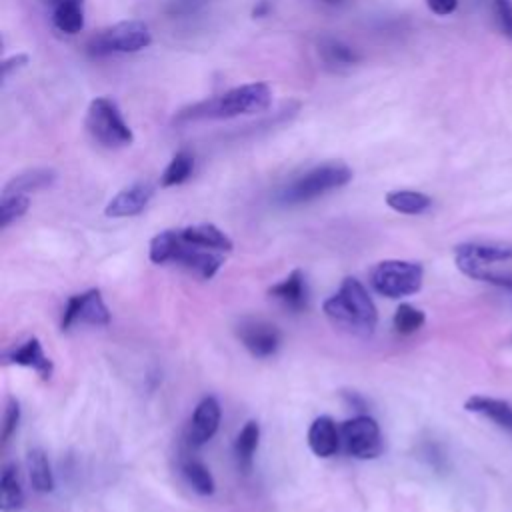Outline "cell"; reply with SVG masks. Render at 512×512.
<instances>
[{
  "instance_id": "6da1fadb",
  "label": "cell",
  "mask_w": 512,
  "mask_h": 512,
  "mask_svg": "<svg viewBox=\"0 0 512 512\" xmlns=\"http://www.w3.org/2000/svg\"><path fill=\"white\" fill-rule=\"evenodd\" d=\"M322 312L340 330L352 336H370L378 324V310L364 284L348 276L340 288L322 302Z\"/></svg>"
},
{
  "instance_id": "7a4b0ae2",
  "label": "cell",
  "mask_w": 512,
  "mask_h": 512,
  "mask_svg": "<svg viewBox=\"0 0 512 512\" xmlns=\"http://www.w3.org/2000/svg\"><path fill=\"white\" fill-rule=\"evenodd\" d=\"M272 102V92L264 82L242 84L226 90L224 94L196 102L176 114V122L190 120H226L246 114L264 112Z\"/></svg>"
},
{
  "instance_id": "3957f363",
  "label": "cell",
  "mask_w": 512,
  "mask_h": 512,
  "mask_svg": "<svg viewBox=\"0 0 512 512\" xmlns=\"http://www.w3.org/2000/svg\"><path fill=\"white\" fill-rule=\"evenodd\" d=\"M454 264L472 280L512 288V244L462 242L454 248Z\"/></svg>"
},
{
  "instance_id": "277c9868",
  "label": "cell",
  "mask_w": 512,
  "mask_h": 512,
  "mask_svg": "<svg viewBox=\"0 0 512 512\" xmlns=\"http://www.w3.org/2000/svg\"><path fill=\"white\" fill-rule=\"evenodd\" d=\"M350 180H352V170L346 164L326 162V164L314 166L312 170L304 172L302 176H298L290 184H286L280 190L278 200L288 206L310 202L326 192L346 186Z\"/></svg>"
},
{
  "instance_id": "5b68a950",
  "label": "cell",
  "mask_w": 512,
  "mask_h": 512,
  "mask_svg": "<svg viewBox=\"0 0 512 512\" xmlns=\"http://www.w3.org/2000/svg\"><path fill=\"white\" fill-rule=\"evenodd\" d=\"M86 130L104 148H122L134 142V134L118 104L108 96H98L86 110Z\"/></svg>"
},
{
  "instance_id": "8992f818",
  "label": "cell",
  "mask_w": 512,
  "mask_h": 512,
  "mask_svg": "<svg viewBox=\"0 0 512 512\" xmlns=\"http://www.w3.org/2000/svg\"><path fill=\"white\" fill-rule=\"evenodd\" d=\"M424 268L412 260H382L370 270V286L376 294L398 300L422 288Z\"/></svg>"
},
{
  "instance_id": "52a82bcc",
  "label": "cell",
  "mask_w": 512,
  "mask_h": 512,
  "mask_svg": "<svg viewBox=\"0 0 512 512\" xmlns=\"http://www.w3.org/2000/svg\"><path fill=\"white\" fill-rule=\"evenodd\" d=\"M152 42L150 28L140 20H124L94 34L86 42V52L94 58L110 54H132L148 48Z\"/></svg>"
},
{
  "instance_id": "ba28073f",
  "label": "cell",
  "mask_w": 512,
  "mask_h": 512,
  "mask_svg": "<svg viewBox=\"0 0 512 512\" xmlns=\"http://www.w3.org/2000/svg\"><path fill=\"white\" fill-rule=\"evenodd\" d=\"M340 442L358 460H372L382 454V434L378 422L368 414H358L340 424Z\"/></svg>"
},
{
  "instance_id": "9c48e42d",
  "label": "cell",
  "mask_w": 512,
  "mask_h": 512,
  "mask_svg": "<svg viewBox=\"0 0 512 512\" xmlns=\"http://www.w3.org/2000/svg\"><path fill=\"white\" fill-rule=\"evenodd\" d=\"M76 324H90V326L110 324V310L98 288H90L82 294H74L68 298L66 308L62 312L60 328L68 330Z\"/></svg>"
},
{
  "instance_id": "30bf717a",
  "label": "cell",
  "mask_w": 512,
  "mask_h": 512,
  "mask_svg": "<svg viewBox=\"0 0 512 512\" xmlns=\"http://www.w3.org/2000/svg\"><path fill=\"white\" fill-rule=\"evenodd\" d=\"M236 334L244 344V348L256 358H268L276 354L282 340L274 324H268L264 320H254V318L242 320L236 328Z\"/></svg>"
},
{
  "instance_id": "8fae6325",
  "label": "cell",
  "mask_w": 512,
  "mask_h": 512,
  "mask_svg": "<svg viewBox=\"0 0 512 512\" xmlns=\"http://www.w3.org/2000/svg\"><path fill=\"white\" fill-rule=\"evenodd\" d=\"M172 262L182 264L184 268L196 272L202 278H212L224 264V252L218 250H208L196 244H190L186 240H182L180 232H178V244L174 250V258Z\"/></svg>"
},
{
  "instance_id": "7c38bea8",
  "label": "cell",
  "mask_w": 512,
  "mask_h": 512,
  "mask_svg": "<svg viewBox=\"0 0 512 512\" xmlns=\"http://www.w3.org/2000/svg\"><path fill=\"white\" fill-rule=\"evenodd\" d=\"M220 418H222V410H220L218 400L214 396H204L196 404L192 418H190V428H188L190 446L200 448L208 440H212V436L218 432Z\"/></svg>"
},
{
  "instance_id": "4fadbf2b",
  "label": "cell",
  "mask_w": 512,
  "mask_h": 512,
  "mask_svg": "<svg viewBox=\"0 0 512 512\" xmlns=\"http://www.w3.org/2000/svg\"><path fill=\"white\" fill-rule=\"evenodd\" d=\"M154 196V188L148 182H134L122 188L112 200L106 204L104 214L108 218H128L140 214Z\"/></svg>"
},
{
  "instance_id": "5bb4252c",
  "label": "cell",
  "mask_w": 512,
  "mask_h": 512,
  "mask_svg": "<svg viewBox=\"0 0 512 512\" xmlns=\"http://www.w3.org/2000/svg\"><path fill=\"white\" fill-rule=\"evenodd\" d=\"M4 362L6 364H16L24 368H32L42 380H50L54 372V364L44 352L42 344L38 338H26L24 342L12 346L8 352H4Z\"/></svg>"
},
{
  "instance_id": "9a60e30c",
  "label": "cell",
  "mask_w": 512,
  "mask_h": 512,
  "mask_svg": "<svg viewBox=\"0 0 512 512\" xmlns=\"http://www.w3.org/2000/svg\"><path fill=\"white\" fill-rule=\"evenodd\" d=\"M268 296L278 300L284 308L300 312L306 308L308 302V288H306V278L302 270H292L286 278H282L280 282L272 284L268 288Z\"/></svg>"
},
{
  "instance_id": "2e32d148",
  "label": "cell",
  "mask_w": 512,
  "mask_h": 512,
  "mask_svg": "<svg viewBox=\"0 0 512 512\" xmlns=\"http://www.w3.org/2000/svg\"><path fill=\"white\" fill-rule=\"evenodd\" d=\"M308 446L318 458H330L340 446V428L330 416H318L308 428Z\"/></svg>"
},
{
  "instance_id": "e0dca14e",
  "label": "cell",
  "mask_w": 512,
  "mask_h": 512,
  "mask_svg": "<svg viewBox=\"0 0 512 512\" xmlns=\"http://www.w3.org/2000/svg\"><path fill=\"white\" fill-rule=\"evenodd\" d=\"M56 30L78 34L84 28V0H44Z\"/></svg>"
},
{
  "instance_id": "ac0fdd59",
  "label": "cell",
  "mask_w": 512,
  "mask_h": 512,
  "mask_svg": "<svg viewBox=\"0 0 512 512\" xmlns=\"http://www.w3.org/2000/svg\"><path fill=\"white\" fill-rule=\"evenodd\" d=\"M464 410L484 416L512 434V404H508L506 400L474 394L464 402Z\"/></svg>"
},
{
  "instance_id": "d6986e66",
  "label": "cell",
  "mask_w": 512,
  "mask_h": 512,
  "mask_svg": "<svg viewBox=\"0 0 512 512\" xmlns=\"http://www.w3.org/2000/svg\"><path fill=\"white\" fill-rule=\"evenodd\" d=\"M182 240L208 248V250H218V252H230L232 250V240L228 238V234H224L218 226L214 224H192L186 228L178 230Z\"/></svg>"
},
{
  "instance_id": "ffe728a7",
  "label": "cell",
  "mask_w": 512,
  "mask_h": 512,
  "mask_svg": "<svg viewBox=\"0 0 512 512\" xmlns=\"http://www.w3.org/2000/svg\"><path fill=\"white\" fill-rule=\"evenodd\" d=\"M24 506V488L18 476V468L12 462H6L0 474V510L18 512Z\"/></svg>"
},
{
  "instance_id": "44dd1931",
  "label": "cell",
  "mask_w": 512,
  "mask_h": 512,
  "mask_svg": "<svg viewBox=\"0 0 512 512\" xmlns=\"http://www.w3.org/2000/svg\"><path fill=\"white\" fill-rule=\"evenodd\" d=\"M260 442V424L256 420H248L234 442V456H236V464L240 468V472L248 474L252 470L254 464V452L258 448Z\"/></svg>"
},
{
  "instance_id": "7402d4cb",
  "label": "cell",
  "mask_w": 512,
  "mask_h": 512,
  "mask_svg": "<svg viewBox=\"0 0 512 512\" xmlns=\"http://www.w3.org/2000/svg\"><path fill=\"white\" fill-rule=\"evenodd\" d=\"M26 466H28V478L38 494H48L54 490V474L48 462V456L42 448H30L26 456Z\"/></svg>"
},
{
  "instance_id": "603a6c76",
  "label": "cell",
  "mask_w": 512,
  "mask_h": 512,
  "mask_svg": "<svg viewBox=\"0 0 512 512\" xmlns=\"http://www.w3.org/2000/svg\"><path fill=\"white\" fill-rule=\"evenodd\" d=\"M56 172L52 168H32L14 176L2 190V194H28L52 186Z\"/></svg>"
},
{
  "instance_id": "cb8c5ba5",
  "label": "cell",
  "mask_w": 512,
  "mask_h": 512,
  "mask_svg": "<svg viewBox=\"0 0 512 512\" xmlns=\"http://www.w3.org/2000/svg\"><path fill=\"white\" fill-rule=\"evenodd\" d=\"M318 52L328 68H348L360 60L358 52L352 46H348L346 42H342L338 38H330V36L320 40Z\"/></svg>"
},
{
  "instance_id": "d4e9b609",
  "label": "cell",
  "mask_w": 512,
  "mask_h": 512,
  "mask_svg": "<svg viewBox=\"0 0 512 512\" xmlns=\"http://www.w3.org/2000/svg\"><path fill=\"white\" fill-rule=\"evenodd\" d=\"M386 204L400 214H422L430 208L432 198L418 190H390Z\"/></svg>"
},
{
  "instance_id": "484cf974",
  "label": "cell",
  "mask_w": 512,
  "mask_h": 512,
  "mask_svg": "<svg viewBox=\"0 0 512 512\" xmlns=\"http://www.w3.org/2000/svg\"><path fill=\"white\" fill-rule=\"evenodd\" d=\"M194 172V156L188 152V150H178L172 160L168 162L166 170L162 172V178H160V184L164 188H170V186H178L182 182H186Z\"/></svg>"
},
{
  "instance_id": "4316f807",
  "label": "cell",
  "mask_w": 512,
  "mask_h": 512,
  "mask_svg": "<svg viewBox=\"0 0 512 512\" xmlns=\"http://www.w3.org/2000/svg\"><path fill=\"white\" fill-rule=\"evenodd\" d=\"M182 476L186 478V482L192 486V490L200 496H210L214 494V478L210 474V470L196 458H186L182 462Z\"/></svg>"
},
{
  "instance_id": "83f0119b",
  "label": "cell",
  "mask_w": 512,
  "mask_h": 512,
  "mask_svg": "<svg viewBox=\"0 0 512 512\" xmlns=\"http://www.w3.org/2000/svg\"><path fill=\"white\" fill-rule=\"evenodd\" d=\"M424 322H426V314L420 308H416L412 304H406V302L396 308L394 318H392L394 330L402 336L414 334L416 330H420L424 326Z\"/></svg>"
},
{
  "instance_id": "f1b7e54d",
  "label": "cell",
  "mask_w": 512,
  "mask_h": 512,
  "mask_svg": "<svg viewBox=\"0 0 512 512\" xmlns=\"http://www.w3.org/2000/svg\"><path fill=\"white\" fill-rule=\"evenodd\" d=\"M176 244H178V230H164V232L156 234V236L150 240V248H148L150 260H152L154 264L172 262Z\"/></svg>"
},
{
  "instance_id": "f546056e",
  "label": "cell",
  "mask_w": 512,
  "mask_h": 512,
  "mask_svg": "<svg viewBox=\"0 0 512 512\" xmlns=\"http://www.w3.org/2000/svg\"><path fill=\"white\" fill-rule=\"evenodd\" d=\"M30 208L28 194H2L0 200V228H8L12 222L22 218Z\"/></svg>"
},
{
  "instance_id": "4dcf8cb0",
  "label": "cell",
  "mask_w": 512,
  "mask_h": 512,
  "mask_svg": "<svg viewBox=\"0 0 512 512\" xmlns=\"http://www.w3.org/2000/svg\"><path fill=\"white\" fill-rule=\"evenodd\" d=\"M490 12L500 34L512 40V0H492Z\"/></svg>"
},
{
  "instance_id": "1f68e13d",
  "label": "cell",
  "mask_w": 512,
  "mask_h": 512,
  "mask_svg": "<svg viewBox=\"0 0 512 512\" xmlns=\"http://www.w3.org/2000/svg\"><path fill=\"white\" fill-rule=\"evenodd\" d=\"M214 0H168L166 14L170 18H190L206 10Z\"/></svg>"
},
{
  "instance_id": "d6a6232c",
  "label": "cell",
  "mask_w": 512,
  "mask_h": 512,
  "mask_svg": "<svg viewBox=\"0 0 512 512\" xmlns=\"http://www.w3.org/2000/svg\"><path fill=\"white\" fill-rule=\"evenodd\" d=\"M20 422V404L16 398H8L6 402V410H4V418H2V442L6 444L12 434L16 432Z\"/></svg>"
},
{
  "instance_id": "836d02e7",
  "label": "cell",
  "mask_w": 512,
  "mask_h": 512,
  "mask_svg": "<svg viewBox=\"0 0 512 512\" xmlns=\"http://www.w3.org/2000/svg\"><path fill=\"white\" fill-rule=\"evenodd\" d=\"M426 6L438 16H448L458 8V0H426Z\"/></svg>"
},
{
  "instance_id": "e575fe53",
  "label": "cell",
  "mask_w": 512,
  "mask_h": 512,
  "mask_svg": "<svg viewBox=\"0 0 512 512\" xmlns=\"http://www.w3.org/2000/svg\"><path fill=\"white\" fill-rule=\"evenodd\" d=\"M24 64H28V56H26V54H14V56L6 58V60L2 62V78L6 80V78L10 76V72H12V70L22 68Z\"/></svg>"
},
{
  "instance_id": "d590c367",
  "label": "cell",
  "mask_w": 512,
  "mask_h": 512,
  "mask_svg": "<svg viewBox=\"0 0 512 512\" xmlns=\"http://www.w3.org/2000/svg\"><path fill=\"white\" fill-rule=\"evenodd\" d=\"M268 10H270L268 0H260V2L254 6L252 14H254V16H266V14H268Z\"/></svg>"
},
{
  "instance_id": "8d00e7d4",
  "label": "cell",
  "mask_w": 512,
  "mask_h": 512,
  "mask_svg": "<svg viewBox=\"0 0 512 512\" xmlns=\"http://www.w3.org/2000/svg\"><path fill=\"white\" fill-rule=\"evenodd\" d=\"M324 2H330V4H338V2H342V0H324Z\"/></svg>"
}]
</instances>
